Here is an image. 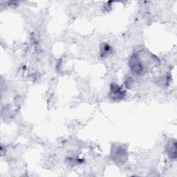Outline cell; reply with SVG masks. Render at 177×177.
Listing matches in <instances>:
<instances>
[{
    "instance_id": "6da1fadb",
    "label": "cell",
    "mask_w": 177,
    "mask_h": 177,
    "mask_svg": "<svg viewBox=\"0 0 177 177\" xmlns=\"http://www.w3.org/2000/svg\"><path fill=\"white\" fill-rule=\"evenodd\" d=\"M176 142H171V144H169V148H168V152L169 154L170 155L172 158H176Z\"/></svg>"
}]
</instances>
